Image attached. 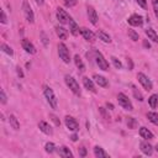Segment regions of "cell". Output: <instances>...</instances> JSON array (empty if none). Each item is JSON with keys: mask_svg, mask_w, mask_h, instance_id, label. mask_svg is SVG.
Here are the masks:
<instances>
[{"mask_svg": "<svg viewBox=\"0 0 158 158\" xmlns=\"http://www.w3.org/2000/svg\"><path fill=\"white\" fill-rule=\"evenodd\" d=\"M43 94L48 101V104L51 105L52 109H57V105H58V100H57V96L54 95L53 90L48 86V85H43Z\"/></svg>", "mask_w": 158, "mask_h": 158, "instance_id": "6da1fadb", "label": "cell"}, {"mask_svg": "<svg viewBox=\"0 0 158 158\" xmlns=\"http://www.w3.org/2000/svg\"><path fill=\"white\" fill-rule=\"evenodd\" d=\"M64 80H65L67 86H68L75 95H80V88H79V84H78V81H77L73 77H70V75H65V77H64Z\"/></svg>", "mask_w": 158, "mask_h": 158, "instance_id": "7a4b0ae2", "label": "cell"}, {"mask_svg": "<svg viewBox=\"0 0 158 158\" xmlns=\"http://www.w3.org/2000/svg\"><path fill=\"white\" fill-rule=\"evenodd\" d=\"M94 59L99 67V69H102V70H109V63L107 60L104 58V56L99 52V51H94Z\"/></svg>", "mask_w": 158, "mask_h": 158, "instance_id": "3957f363", "label": "cell"}, {"mask_svg": "<svg viewBox=\"0 0 158 158\" xmlns=\"http://www.w3.org/2000/svg\"><path fill=\"white\" fill-rule=\"evenodd\" d=\"M58 54H59V58L64 63H69L70 62V53H69L68 47L64 43H59L58 44Z\"/></svg>", "mask_w": 158, "mask_h": 158, "instance_id": "277c9868", "label": "cell"}, {"mask_svg": "<svg viewBox=\"0 0 158 158\" xmlns=\"http://www.w3.org/2000/svg\"><path fill=\"white\" fill-rule=\"evenodd\" d=\"M117 101H118V104H120L125 110H128V111H132V110H133L132 102L130 101V99H128L123 93H118V95H117Z\"/></svg>", "mask_w": 158, "mask_h": 158, "instance_id": "5b68a950", "label": "cell"}, {"mask_svg": "<svg viewBox=\"0 0 158 158\" xmlns=\"http://www.w3.org/2000/svg\"><path fill=\"white\" fill-rule=\"evenodd\" d=\"M137 79H138V81L141 83V85L147 90V91H149V90H152V88H153V84H152V81H151V79L146 75V74H143V73H138L137 74Z\"/></svg>", "mask_w": 158, "mask_h": 158, "instance_id": "8992f818", "label": "cell"}, {"mask_svg": "<svg viewBox=\"0 0 158 158\" xmlns=\"http://www.w3.org/2000/svg\"><path fill=\"white\" fill-rule=\"evenodd\" d=\"M22 10H23V15H25V17H26V20L30 22V23H32L33 21H35V16H33V11H32V9H31V6H30V4L25 0L23 2H22Z\"/></svg>", "mask_w": 158, "mask_h": 158, "instance_id": "52a82bcc", "label": "cell"}, {"mask_svg": "<svg viewBox=\"0 0 158 158\" xmlns=\"http://www.w3.org/2000/svg\"><path fill=\"white\" fill-rule=\"evenodd\" d=\"M57 20L62 23V25H64V23H69V20L72 19L69 15H68V12L65 11V10H63L62 7H58L57 9Z\"/></svg>", "mask_w": 158, "mask_h": 158, "instance_id": "ba28073f", "label": "cell"}, {"mask_svg": "<svg viewBox=\"0 0 158 158\" xmlns=\"http://www.w3.org/2000/svg\"><path fill=\"white\" fill-rule=\"evenodd\" d=\"M64 123H65L67 128L70 130V131H74V132H75V131L79 130V123H78V121H77L74 117H72V116H65Z\"/></svg>", "mask_w": 158, "mask_h": 158, "instance_id": "9c48e42d", "label": "cell"}, {"mask_svg": "<svg viewBox=\"0 0 158 158\" xmlns=\"http://www.w3.org/2000/svg\"><path fill=\"white\" fill-rule=\"evenodd\" d=\"M127 22L131 25V26H142L143 25V17L138 14H133L128 17Z\"/></svg>", "mask_w": 158, "mask_h": 158, "instance_id": "30bf717a", "label": "cell"}, {"mask_svg": "<svg viewBox=\"0 0 158 158\" xmlns=\"http://www.w3.org/2000/svg\"><path fill=\"white\" fill-rule=\"evenodd\" d=\"M21 46H22V48H23L27 53H30V54H35V53H36V48H35V46L32 44V42H30V40L22 38V40H21Z\"/></svg>", "mask_w": 158, "mask_h": 158, "instance_id": "8fae6325", "label": "cell"}, {"mask_svg": "<svg viewBox=\"0 0 158 158\" xmlns=\"http://www.w3.org/2000/svg\"><path fill=\"white\" fill-rule=\"evenodd\" d=\"M88 11V19H89V21L93 23V25H96V22H98V14H96V11H95V9L93 7V6H88V9H86Z\"/></svg>", "mask_w": 158, "mask_h": 158, "instance_id": "7c38bea8", "label": "cell"}, {"mask_svg": "<svg viewBox=\"0 0 158 158\" xmlns=\"http://www.w3.org/2000/svg\"><path fill=\"white\" fill-rule=\"evenodd\" d=\"M139 148H141V151H142L146 156H152V153H153V147H152L148 142H146V141H142V142L139 143Z\"/></svg>", "mask_w": 158, "mask_h": 158, "instance_id": "4fadbf2b", "label": "cell"}, {"mask_svg": "<svg viewBox=\"0 0 158 158\" xmlns=\"http://www.w3.org/2000/svg\"><path fill=\"white\" fill-rule=\"evenodd\" d=\"M80 33H81V36L84 37V40H86V41H89V42H93V41L95 40V35H94L90 30H88V28H85V27H81V28H80Z\"/></svg>", "mask_w": 158, "mask_h": 158, "instance_id": "5bb4252c", "label": "cell"}, {"mask_svg": "<svg viewBox=\"0 0 158 158\" xmlns=\"http://www.w3.org/2000/svg\"><path fill=\"white\" fill-rule=\"evenodd\" d=\"M38 128L43 132V133H46V135H53V130H52V127L46 122V121H40L38 122Z\"/></svg>", "mask_w": 158, "mask_h": 158, "instance_id": "9a60e30c", "label": "cell"}, {"mask_svg": "<svg viewBox=\"0 0 158 158\" xmlns=\"http://www.w3.org/2000/svg\"><path fill=\"white\" fill-rule=\"evenodd\" d=\"M93 79L95 80V83H96L99 86H102V88H105V86H107V85H109V83H107V79H106L105 77H102V75H99V74H94V75H93Z\"/></svg>", "mask_w": 158, "mask_h": 158, "instance_id": "2e32d148", "label": "cell"}, {"mask_svg": "<svg viewBox=\"0 0 158 158\" xmlns=\"http://www.w3.org/2000/svg\"><path fill=\"white\" fill-rule=\"evenodd\" d=\"M69 31H70V33H72L73 36H77V35L80 32L79 26L77 25V22H75L73 19H70V20H69Z\"/></svg>", "mask_w": 158, "mask_h": 158, "instance_id": "e0dca14e", "label": "cell"}, {"mask_svg": "<svg viewBox=\"0 0 158 158\" xmlns=\"http://www.w3.org/2000/svg\"><path fill=\"white\" fill-rule=\"evenodd\" d=\"M83 84H84V86H85L89 91H93V93H95V91H96V89H95V86H94L93 80H91V79H89L88 77H84V78H83Z\"/></svg>", "mask_w": 158, "mask_h": 158, "instance_id": "ac0fdd59", "label": "cell"}, {"mask_svg": "<svg viewBox=\"0 0 158 158\" xmlns=\"http://www.w3.org/2000/svg\"><path fill=\"white\" fill-rule=\"evenodd\" d=\"M139 136L144 139H152L153 138V133L147 127H141L139 128Z\"/></svg>", "mask_w": 158, "mask_h": 158, "instance_id": "d6986e66", "label": "cell"}, {"mask_svg": "<svg viewBox=\"0 0 158 158\" xmlns=\"http://www.w3.org/2000/svg\"><path fill=\"white\" fill-rule=\"evenodd\" d=\"M58 154L60 156V157H63V158H72L73 157V153L69 151V148L68 147H65V146H63V147H60L59 149H58Z\"/></svg>", "mask_w": 158, "mask_h": 158, "instance_id": "ffe728a7", "label": "cell"}, {"mask_svg": "<svg viewBox=\"0 0 158 158\" xmlns=\"http://www.w3.org/2000/svg\"><path fill=\"white\" fill-rule=\"evenodd\" d=\"M56 33L60 40H65L68 37V31L62 26H56Z\"/></svg>", "mask_w": 158, "mask_h": 158, "instance_id": "44dd1931", "label": "cell"}, {"mask_svg": "<svg viewBox=\"0 0 158 158\" xmlns=\"http://www.w3.org/2000/svg\"><path fill=\"white\" fill-rule=\"evenodd\" d=\"M94 154H95V157H98V158H107L109 157V153H106L101 147H99V146H95L94 147Z\"/></svg>", "mask_w": 158, "mask_h": 158, "instance_id": "7402d4cb", "label": "cell"}, {"mask_svg": "<svg viewBox=\"0 0 158 158\" xmlns=\"http://www.w3.org/2000/svg\"><path fill=\"white\" fill-rule=\"evenodd\" d=\"M96 35H98V37H99V40H101L102 42H105V43H110L111 42V37L109 36V33H106L105 31H98L96 32Z\"/></svg>", "mask_w": 158, "mask_h": 158, "instance_id": "603a6c76", "label": "cell"}, {"mask_svg": "<svg viewBox=\"0 0 158 158\" xmlns=\"http://www.w3.org/2000/svg\"><path fill=\"white\" fill-rule=\"evenodd\" d=\"M144 32L148 36V40H152L153 42H158V35L156 33V31L153 28H147Z\"/></svg>", "mask_w": 158, "mask_h": 158, "instance_id": "cb8c5ba5", "label": "cell"}, {"mask_svg": "<svg viewBox=\"0 0 158 158\" xmlns=\"http://www.w3.org/2000/svg\"><path fill=\"white\" fill-rule=\"evenodd\" d=\"M74 63H75L77 68H78L80 72H84V70H85V65H84L81 58L79 57V54H75V57H74Z\"/></svg>", "mask_w": 158, "mask_h": 158, "instance_id": "d4e9b609", "label": "cell"}, {"mask_svg": "<svg viewBox=\"0 0 158 158\" xmlns=\"http://www.w3.org/2000/svg\"><path fill=\"white\" fill-rule=\"evenodd\" d=\"M9 122H10V125H11V127H12L14 130H19V128H20V122H19V120L16 118L15 115H10V116H9Z\"/></svg>", "mask_w": 158, "mask_h": 158, "instance_id": "484cf974", "label": "cell"}, {"mask_svg": "<svg viewBox=\"0 0 158 158\" xmlns=\"http://www.w3.org/2000/svg\"><path fill=\"white\" fill-rule=\"evenodd\" d=\"M148 104H149V106H151L152 109H156L157 105H158V95H157V94L151 95V96L148 98Z\"/></svg>", "mask_w": 158, "mask_h": 158, "instance_id": "4316f807", "label": "cell"}, {"mask_svg": "<svg viewBox=\"0 0 158 158\" xmlns=\"http://www.w3.org/2000/svg\"><path fill=\"white\" fill-rule=\"evenodd\" d=\"M147 118H148L152 123L158 125V114H157V112H153V111L148 112V114H147Z\"/></svg>", "mask_w": 158, "mask_h": 158, "instance_id": "83f0119b", "label": "cell"}, {"mask_svg": "<svg viewBox=\"0 0 158 158\" xmlns=\"http://www.w3.org/2000/svg\"><path fill=\"white\" fill-rule=\"evenodd\" d=\"M131 88H132V93H133V96L138 100V101H143V95H142V93L135 86V85H131Z\"/></svg>", "mask_w": 158, "mask_h": 158, "instance_id": "f1b7e54d", "label": "cell"}, {"mask_svg": "<svg viewBox=\"0 0 158 158\" xmlns=\"http://www.w3.org/2000/svg\"><path fill=\"white\" fill-rule=\"evenodd\" d=\"M137 120L135 118V117H127V127L128 128H131V130H133V128H136L137 127Z\"/></svg>", "mask_w": 158, "mask_h": 158, "instance_id": "f546056e", "label": "cell"}, {"mask_svg": "<svg viewBox=\"0 0 158 158\" xmlns=\"http://www.w3.org/2000/svg\"><path fill=\"white\" fill-rule=\"evenodd\" d=\"M1 51L2 52H5L6 54H9V56H12L14 54V51H12V48L11 47H9L7 44H5V43H1Z\"/></svg>", "mask_w": 158, "mask_h": 158, "instance_id": "4dcf8cb0", "label": "cell"}, {"mask_svg": "<svg viewBox=\"0 0 158 158\" xmlns=\"http://www.w3.org/2000/svg\"><path fill=\"white\" fill-rule=\"evenodd\" d=\"M127 33H128V36H130V38H131L132 41H138V33H137L135 30H131V28H130Z\"/></svg>", "mask_w": 158, "mask_h": 158, "instance_id": "1f68e13d", "label": "cell"}, {"mask_svg": "<svg viewBox=\"0 0 158 158\" xmlns=\"http://www.w3.org/2000/svg\"><path fill=\"white\" fill-rule=\"evenodd\" d=\"M44 149H46V152H47V153H53V152H54V143H52V142L46 143Z\"/></svg>", "mask_w": 158, "mask_h": 158, "instance_id": "d6a6232c", "label": "cell"}, {"mask_svg": "<svg viewBox=\"0 0 158 158\" xmlns=\"http://www.w3.org/2000/svg\"><path fill=\"white\" fill-rule=\"evenodd\" d=\"M111 60H112L115 68H117V69H121V68H122V63H121L116 57H111Z\"/></svg>", "mask_w": 158, "mask_h": 158, "instance_id": "836d02e7", "label": "cell"}, {"mask_svg": "<svg viewBox=\"0 0 158 158\" xmlns=\"http://www.w3.org/2000/svg\"><path fill=\"white\" fill-rule=\"evenodd\" d=\"M63 2H64V5L67 7H72V6H75L77 5L78 0H63Z\"/></svg>", "mask_w": 158, "mask_h": 158, "instance_id": "e575fe53", "label": "cell"}, {"mask_svg": "<svg viewBox=\"0 0 158 158\" xmlns=\"http://www.w3.org/2000/svg\"><path fill=\"white\" fill-rule=\"evenodd\" d=\"M152 6L154 10V15L158 17V0H152Z\"/></svg>", "mask_w": 158, "mask_h": 158, "instance_id": "d590c367", "label": "cell"}, {"mask_svg": "<svg viewBox=\"0 0 158 158\" xmlns=\"http://www.w3.org/2000/svg\"><path fill=\"white\" fill-rule=\"evenodd\" d=\"M0 99H1V104H6V95H5L4 90L0 91Z\"/></svg>", "mask_w": 158, "mask_h": 158, "instance_id": "8d00e7d4", "label": "cell"}, {"mask_svg": "<svg viewBox=\"0 0 158 158\" xmlns=\"http://www.w3.org/2000/svg\"><path fill=\"white\" fill-rule=\"evenodd\" d=\"M49 117L52 118V121L56 123V126H59L60 125V122H59V120H58V117L57 116H54V115H49Z\"/></svg>", "mask_w": 158, "mask_h": 158, "instance_id": "74e56055", "label": "cell"}, {"mask_svg": "<svg viewBox=\"0 0 158 158\" xmlns=\"http://www.w3.org/2000/svg\"><path fill=\"white\" fill-rule=\"evenodd\" d=\"M136 1H137V4H138L141 7L146 9V6H147V0H136Z\"/></svg>", "mask_w": 158, "mask_h": 158, "instance_id": "f35d334b", "label": "cell"}, {"mask_svg": "<svg viewBox=\"0 0 158 158\" xmlns=\"http://www.w3.org/2000/svg\"><path fill=\"white\" fill-rule=\"evenodd\" d=\"M0 15H1V20H0V21H1V23H6V21H7V20H6V15H5V11H4V10H1Z\"/></svg>", "mask_w": 158, "mask_h": 158, "instance_id": "ab89813d", "label": "cell"}, {"mask_svg": "<svg viewBox=\"0 0 158 158\" xmlns=\"http://www.w3.org/2000/svg\"><path fill=\"white\" fill-rule=\"evenodd\" d=\"M41 37H42V42H43V44L47 46V44H48V41H47V37H46V33L42 32V33H41Z\"/></svg>", "mask_w": 158, "mask_h": 158, "instance_id": "60d3db41", "label": "cell"}, {"mask_svg": "<svg viewBox=\"0 0 158 158\" xmlns=\"http://www.w3.org/2000/svg\"><path fill=\"white\" fill-rule=\"evenodd\" d=\"M79 154H80L81 157H85V156H86V149H85L84 147L79 148Z\"/></svg>", "mask_w": 158, "mask_h": 158, "instance_id": "b9f144b4", "label": "cell"}, {"mask_svg": "<svg viewBox=\"0 0 158 158\" xmlns=\"http://www.w3.org/2000/svg\"><path fill=\"white\" fill-rule=\"evenodd\" d=\"M143 47H144V48H147V49H149V48H151V44H149V42H148L147 40H143Z\"/></svg>", "mask_w": 158, "mask_h": 158, "instance_id": "7bdbcfd3", "label": "cell"}, {"mask_svg": "<svg viewBox=\"0 0 158 158\" xmlns=\"http://www.w3.org/2000/svg\"><path fill=\"white\" fill-rule=\"evenodd\" d=\"M16 72H17V75H19L20 78H22V77H23V73H22V70H21V68H20V67H17V68H16Z\"/></svg>", "mask_w": 158, "mask_h": 158, "instance_id": "ee69618b", "label": "cell"}, {"mask_svg": "<svg viewBox=\"0 0 158 158\" xmlns=\"http://www.w3.org/2000/svg\"><path fill=\"white\" fill-rule=\"evenodd\" d=\"M127 65H128V69H132L133 64H132V60H131V58H127Z\"/></svg>", "mask_w": 158, "mask_h": 158, "instance_id": "f6af8a7d", "label": "cell"}, {"mask_svg": "<svg viewBox=\"0 0 158 158\" xmlns=\"http://www.w3.org/2000/svg\"><path fill=\"white\" fill-rule=\"evenodd\" d=\"M70 139H72L73 142H75V141L78 139V136H77V135H72V137H70Z\"/></svg>", "mask_w": 158, "mask_h": 158, "instance_id": "bcb514c9", "label": "cell"}, {"mask_svg": "<svg viewBox=\"0 0 158 158\" xmlns=\"http://www.w3.org/2000/svg\"><path fill=\"white\" fill-rule=\"evenodd\" d=\"M106 106H107L110 110H112V109H114V105H112V104H110V102H106Z\"/></svg>", "mask_w": 158, "mask_h": 158, "instance_id": "7dc6e473", "label": "cell"}, {"mask_svg": "<svg viewBox=\"0 0 158 158\" xmlns=\"http://www.w3.org/2000/svg\"><path fill=\"white\" fill-rule=\"evenodd\" d=\"M36 2H37L38 5H42V4H43V0H36Z\"/></svg>", "mask_w": 158, "mask_h": 158, "instance_id": "c3c4849f", "label": "cell"}, {"mask_svg": "<svg viewBox=\"0 0 158 158\" xmlns=\"http://www.w3.org/2000/svg\"><path fill=\"white\" fill-rule=\"evenodd\" d=\"M156 151L158 152V143H157V146H156Z\"/></svg>", "mask_w": 158, "mask_h": 158, "instance_id": "681fc988", "label": "cell"}]
</instances>
